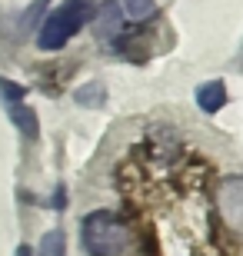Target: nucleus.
I'll list each match as a JSON object with an SVG mask.
<instances>
[{"label":"nucleus","instance_id":"obj_1","mask_svg":"<svg viewBox=\"0 0 243 256\" xmlns=\"http://www.w3.org/2000/svg\"><path fill=\"white\" fill-rule=\"evenodd\" d=\"M97 0H64L60 7H54L47 14V20L40 24L37 34V47L54 54V50H64L70 40L84 30V24L94 20Z\"/></svg>","mask_w":243,"mask_h":256},{"label":"nucleus","instance_id":"obj_2","mask_svg":"<svg viewBox=\"0 0 243 256\" xmlns=\"http://www.w3.org/2000/svg\"><path fill=\"white\" fill-rule=\"evenodd\" d=\"M80 243L87 256H123L130 250V226L110 210H94L80 220Z\"/></svg>","mask_w":243,"mask_h":256},{"label":"nucleus","instance_id":"obj_3","mask_svg":"<svg viewBox=\"0 0 243 256\" xmlns=\"http://www.w3.org/2000/svg\"><path fill=\"white\" fill-rule=\"evenodd\" d=\"M94 20H97V34H100V40H110V44H117L123 34V10L117 0H100L94 10Z\"/></svg>","mask_w":243,"mask_h":256},{"label":"nucleus","instance_id":"obj_4","mask_svg":"<svg viewBox=\"0 0 243 256\" xmlns=\"http://www.w3.org/2000/svg\"><path fill=\"white\" fill-rule=\"evenodd\" d=\"M223 104H226V84L223 80H206V84L196 86V106L203 114H216V110H223Z\"/></svg>","mask_w":243,"mask_h":256},{"label":"nucleus","instance_id":"obj_5","mask_svg":"<svg viewBox=\"0 0 243 256\" xmlns=\"http://www.w3.org/2000/svg\"><path fill=\"white\" fill-rule=\"evenodd\" d=\"M7 110H10V120H14V126H17V130L24 133L27 140H37V136H40L37 114H34L30 106H24V100H20V104H10Z\"/></svg>","mask_w":243,"mask_h":256},{"label":"nucleus","instance_id":"obj_6","mask_svg":"<svg viewBox=\"0 0 243 256\" xmlns=\"http://www.w3.org/2000/svg\"><path fill=\"white\" fill-rule=\"evenodd\" d=\"M120 4V10H123V17L127 20H147V17H153V0H117Z\"/></svg>","mask_w":243,"mask_h":256},{"label":"nucleus","instance_id":"obj_7","mask_svg":"<svg viewBox=\"0 0 243 256\" xmlns=\"http://www.w3.org/2000/svg\"><path fill=\"white\" fill-rule=\"evenodd\" d=\"M40 256H67V236L64 230H50L44 243H40Z\"/></svg>","mask_w":243,"mask_h":256},{"label":"nucleus","instance_id":"obj_8","mask_svg":"<svg viewBox=\"0 0 243 256\" xmlns=\"http://www.w3.org/2000/svg\"><path fill=\"white\" fill-rule=\"evenodd\" d=\"M24 96H27V86L14 84V80H7V76H0V100H4V106H10V104H20Z\"/></svg>","mask_w":243,"mask_h":256},{"label":"nucleus","instance_id":"obj_9","mask_svg":"<svg viewBox=\"0 0 243 256\" xmlns=\"http://www.w3.org/2000/svg\"><path fill=\"white\" fill-rule=\"evenodd\" d=\"M77 104H84V106H100V104H103V86H100V84H87L84 90H77Z\"/></svg>","mask_w":243,"mask_h":256},{"label":"nucleus","instance_id":"obj_10","mask_svg":"<svg viewBox=\"0 0 243 256\" xmlns=\"http://www.w3.org/2000/svg\"><path fill=\"white\" fill-rule=\"evenodd\" d=\"M236 186H240V180L230 176V180H226V203H230V220H233V223H236V216H240V210H236Z\"/></svg>","mask_w":243,"mask_h":256},{"label":"nucleus","instance_id":"obj_11","mask_svg":"<svg viewBox=\"0 0 243 256\" xmlns=\"http://www.w3.org/2000/svg\"><path fill=\"white\" fill-rule=\"evenodd\" d=\"M64 186H57V190H54V196H50V206H57V210H64L67 206V196H64Z\"/></svg>","mask_w":243,"mask_h":256},{"label":"nucleus","instance_id":"obj_12","mask_svg":"<svg viewBox=\"0 0 243 256\" xmlns=\"http://www.w3.org/2000/svg\"><path fill=\"white\" fill-rule=\"evenodd\" d=\"M17 256H34V253H30V246H17Z\"/></svg>","mask_w":243,"mask_h":256}]
</instances>
